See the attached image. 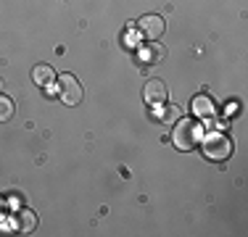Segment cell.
I'll return each instance as SVG.
<instances>
[{
	"label": "cell",
	"mask_w": 248,
	"mask_h": 237,
	"mask_svg": "<svg viewBox=\"0 0 248 237\" xmlns=\"http://www.w3.org/2000/svg\"><path fill=\"white\" fill-rule=\"evenodd\" d=\"M172 140H174L177 150H193L201 140V127L196 121H190V118H180V121L174 124Z\"/></svg>",
	"instance_id": "6da1fadb"
},
{
	"label": "cell",
	"mask_w": 248,
	"mask_h": 237,
	"mask_svg": "<svg viewBox=\"0 0 248 237\" xmlns=\"http://www.w3.org/2000/svg\"><path fill=\"white\" fill-rule=\"evenodd\" d=\"M230 153H232V140L227 134L214 132L203 140V156L211 161H224V158H230Z\"/></svg>",
	"instance_id": "7a4b0ae2"
},
{
	"label": "cell",
	"mask_w": 248,
	"mask_h": 237,
	"mask_svg": "<svg viewBox=\"0 0 248 237\" xmlns=\"http://www.w3.org/2000/svg\"><path fill=\"white\" fill-rule=\"evenodd\" d=\"M58 95H61V100L66 105H77L82 100V85L77 82L74 74H63L58 79Z\"/></svg>",
	"instance_id": "3957f363"
},
{
	"label": "cell",
	"mask_w": 248,
	"mask_h": 237,
	"mask_svg": "<svg viewBox=\"0 0 248 237\" xmlns=\"http://www.w3.org/2000/svg\"><path fill=\"white\" fill-rule=\"evenodd\" d=\"M143 98H145V103H148V105H153V108L164 105V103H167V98H169L167 85H164L161 79H148V85L143 87Z\"/></svg>",
	"instance_id": "277c9868"
},
{
	"label": "cell",
	"mask_w": 248,
	"mask_h": 237,
	"mask_svg": "<svg viewBox=\"0 0 248 237\" xmlns=\"http://www.w3.org/2000/svg\"><path fill=\"white\" fill-rule=\"evenodd\" d=\"M138 32L143 34L145 40H158L164 34V19L156 14H148L138 21Z\"/></svg>",
	"instance_id": "5b68a950"
},
{
	"label": "cell",
	"mask_w": 248,
	"mask_h": 237,
	"mask_svg": "<svg viewBox=\"0 0 248 237\" xmlns=\"http://www.w3.org/2000/svg\"><path fill=\"white\" fill-rule=\"evenodd\" d=\"M32 79H34V85H40L43 90H50L53 82H56V74H53V69H50V66L40 63V66H34V69H32Z\"/></svg>",
	"instance_id": "8992f818"
},
{
	"label": "cell",
	"mask_w": 248,
	"mask_h": 237,
	"mask_svg": "<svg viewBox=\"0 0 248 237\" xmlns=\"http://www.w3.org/2000/svg\"><path fill=\"white\" fill-rule=\"evenodd\" d=\"M34 227H37V213L34 211L21 208L19 213H16V229H19V232L29 235V232H34Z\"/></svg>",
	"instance_id": "52a82bcc"
},
{
	"label": "cell",
	"mask_w": 248,
	"mask_h": 237,
	"mask_svg": "<svg viewBox=\"0 0 248 237\" xmlns=\"http://www.w3.org/2000/svg\"><path fill=\"white\" fill-rule=\"evenodd\" d=\"M164 56H167V47L158 45V43H148V47L143 50V58H145V63H148V66H156V63H161Z\"/></svg>",
	"instance_id": "ba28073f"
},
{
	"label": "cell",
	"mask_w": 248,
	"mask_h": 237,
	"mask_svg": "<svg viewBox=\"0 0 248 237\" xmlns=\"http://www.w3.org/2000/svg\"><path fill=\"white\" fill-rule=\"evenodd\" d=\"M193 111H196L198 116H214V103H211L209 95H198V98L193 100Z\"/></svg>",
	"instance_id": "9c48e42d"
},
{
	"label": "cell",
	"mask_w": 248,
	"mask_h": 237,
	"mask_svg": "<svg viewBox=\"0 0 248 237\" xmlns=\"http://www.w3.org/2000/svg\"><path fill=\"white\" fill-rule=\"evenodd\" d=\"M14 111H16L14 100L5 98V95H0V121H8V118L14 116Z\"/></svg>",
	"instance_id": "30bf717a"
},
{
	"label": "cell",
	"mask_w": 248,
	"mask_h": 237,
	"mask_svg": "<svg viewBox=\"0 0 248 237\" xmlns=\"http://www.w3.org/2000/svg\"><path fill=\"white\" fill-rule=\"evenodd\" d=\"M164 118H167V121H169V118H172V121H174V118H177V108H169L167 114H164Z\"/></svg>",
	"instance_id": "8fae6325"
},
{
	"label": "cell",
	"mask_w": 248,
	"mask_h": 237,
	"mask_svg": "<svg viewBox=\"0 0 248 237\" xmlns=\"http://www.w3.org/2000/svg\"><path fill=\"white\" fill-rule=\"evenodd\" d=\"M0 90H3V79H0Z\"/></svg>",
	"instance_id": "7c38bea8"
}]
</instances>
